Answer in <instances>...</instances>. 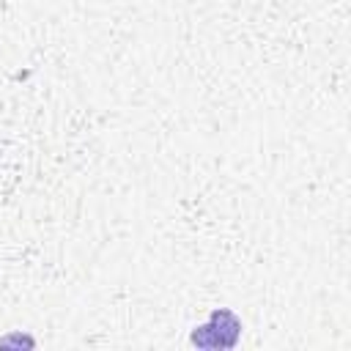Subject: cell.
<instances>
[{"label": "cell", "instance_id": "1", "mask_svg": "<svg viewBox=\"0 0 351 351\" xmlns=\"http://www.w3.org/2000/svg\"><path fill=\"white\" fill-rule=\"evenodd\" d=\"M241 335V321L233 310L219 307L208 315L206 324L195 326V332L189 335V343L197 348H233L239 343Z\"/></svg>", "mask_w": 351, "mask_h": 351}]
</instances>
